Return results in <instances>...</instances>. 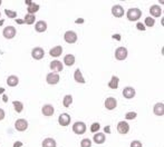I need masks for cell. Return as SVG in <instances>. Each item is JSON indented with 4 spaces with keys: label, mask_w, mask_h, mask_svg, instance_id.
Here are the masks:
<instances>
[{
    "label": "cell",
    "mask_w": 164,
    "mask_h": 147,
    "mask_svg": "<svg viewBox=\"0 0 164 147\" xmlns=\"http://www.w3.org/2000/svg\"><path fill=\"white\" fill-rule=\"evenodd\" d=\"M12 105H14V108H15V110L17 111V113H21L22 109H24V105H22L21 102L15 100V102L12 103Z\"/></svg>",
    "instance_id": "29"
},
{
    "label": "cell",
    "mask_w": 164,
    "mask_h": 147,
    "mask_svg": "<svg viewBox=\"0 0 164 147\" xmlns=\"http://www.w3.org/2000/svg\"><path fill=\"white\" fill-rule=\"evenodd\" d=\"M153 111L156 116H163L164 115V104L163 103L155 104V106H154V108H153Z\"/></svg>",
    "instance_id": "19"
},
{
    "label": "cell",
    "mask_w": 164,
    "mask_h": 147,
    "mask_svg": "<svg viewBox=\"0 0 164 147\" xmlns=\"http://www.w3.org/2000/svg\"><path fill=\"white\" fill-rule=\"evenodd\" d=\"M38 10H39V5L35 4V2H33L30 6H28V7H27V12H28L29 15H34V14H36Z\"/></svg>",
    "instance_id": "26"
},
{
    "label": "cell",
    "mask_w": 164,
    "mask_h": 147,
    "mask_svg": "<svg viewBox=\"0 0 164 147\" xmlns=\"http://www.w3.org/2000/svg\"><path fill=\"white\" fill-rule=\"evenodd\" d=\"M117 106V102L115 98H113V97H108V98H106L105 100V107L106 109L108 110H113L115 109Z\"/></svg>",
    "instance_id": "13"
},
{
    "label": "cell",
    "mask_w": 164,
    "mask_h": 147,
    "mask_svg": "<svg viewBox=\"0 0 164 147\" xmlns=\"http://www.w3.org/2000/svg\"><path fill=\"white\" fill-rule=\"evenodd\" d=\"M58 123H59V125L63 126V127L68 126L70 124V116L68 114H66V113H63V114L59 115Z\"/></svg>",
    "instance_id": "9"
},
{
    "label": "cell",
    "mask_w": 164,
    "mask_h": 147,
    "mask_svg": "<svg viewBox=\"0 0 164 147\" xmlns=\"http://www.w3.org/2000/svg\"><path fill=\"white\" fill-rule=\"evenodd\" d=\"M93 139H94V142L96 144H104L106 140V137L105 135L103 134V133H95L94 137H93Z\"/></svg>",
    "instance_id": "20"
},
{
    "label": "cell",
    "mask_w": 164,
    "mask_h": 147,
    "mask_svg": "<svg viewBox=\"0 0 164 147\" xmlns=\"http://www.w3.org/2000/svg\"><path fill=\"white\" fill-rule=\"evenodd\" d=\"M144 22H145L144 26H147V27H153L154 25H155V20H154V18H152V17H146Z\"/></svg>",
    "instance_id": "31"
},
{
    "label": "cell",
    "mask_w": 164,
    "mask_h": 147,
    "mask_svg": "<svg viewBox=\"0 0 164 147\" xmlns=\"http://www.w3.org/2000/svg\"><path fill=\"white\" fill-rule=\"evenodd\" d=\"M123 96L126 99H132L135 97V89L133 87H125L123 89Z\"/></svg>",
    "instance_id": "14"
},
{
    "label": "cell",
    "mask_w": 164,
    "mask_h": 147,
    "mask_svg": "<svg viewBox=\"0 0 164 147\" xmlns=\"http://www.w3.org/2000/svg\"><path fill=\"white\" fill-rule=\"evenodd\" d=\"M64 64H65L66 66H73L74 64H75V56L74 55H66L65 56V58H64Z\"/></svg>",
    "instance_id": "24"
},
{
    "label": "cell",
    "mask_w": 164,
    "mask_h": 147,
    "mask_svg": "<svg viewBox=\"0 0 164 147\" xmlns=\"http://www.w3.org/2000/svg\"><path fill=\"white\" fill-rule=\"evenodd\" d=\"M44 56H45V52L41 47H35L33 50H31V57H33L34 59H36V60L43 59Z\"/></svg>",
    "instance_id": "7"
},
{
    "label": "cell",
    "mask_w": 164,
    "mask_h": 147,
    "mask_svg": "<svg viewBox=\"0 0 164 147\" xmlns=\"http://www.w3.org/2000/svg\"><path fill=\"white\" fill-rule=\"evenodd\" d=\"M74 79H75V81H77L78 84H85V79L84 77H83L82 71H80L79 69L75 70V73H74Z\"/></svg>",
    "instance_id": "23"
},
{
    "label": "cell",
    "mask_w": 164,
    "mask_h": 147,
    "mask_svg": "<svg viewBox=\"0 0 164 147\" xmlns=\"http://www.w3.org/2000/svg\"><path fill=\"white\" fill-rule=\"evenodd\" d=\"M104 129H105L106 133H111V130H109V126H107V127L105 126V128H104Z\"/></svg>",
    "instance_id": "43"
},
{
    "label": "cell",
    "mask_w": 164,
    "mask_h": 147,
    "mask_svg": "<svg viewBox=\"0 0 164 147\" xmlns=\"http://www.w3.org/2000/svg\"><path fill=\"white\" fill-rule=\"evenodd\" d=\"M80 147H92V140L88 138H84L80 142Z\"/></svg>",
    "instance_id": "32"
},
{
    "label": "cell",
    "mask_w": 164,
    "mask_h": 147,
    "mask_svg": "<svg viewBox=\"0 0 164 147\" xmlns=\"http://www.w3.org/2000/svg\"><path fill=\"white\" fill-rule=\"evenodd\" d=\"M41 113H43V115H44V116H47V117H49V116H53V115H54L55 109H54V107L51 106V105L47 104V105L43 106V108H41Z\"/></svg>",
    "instance_id": "15"
},
{
    "label": "cell",
    "mask_w": 164,
    "mask_h": 147,
    "mask_svg": "<svg viewBox=\"0 0 164 147\" xmlns=\"http://www.w3.org/2000/svg\"><path fill=\"white\" fill-rule=\"evenodd\" d=\"M113 38H114V39H117L118 41L121 40V36H120V35H113Z\"/></svg>",
    "instance_id": "41"
},
{
    "label": "cell",
    "mask_w": 164,
    "mask_h": 147,
    "mask_svg": "<svg viewBox=\"0 0 164 147\" xmlns=\"http://www.w3.org/2000/svg\"><path fill=\"white\" fill-rule=\"evenodd\" d=\"M117 132L122 134V135H125L130 132V125L127 124V121H120L117 124Z\"/></svg>",
    "instance_id": "11"
},
{
    "label": "cell",
    "mask_w": 164,
    "mask_h": 147,
    "mask_svg": "<svg viewBox=\"0 0 164 147\" xmlns=\"http://www.w3.org/2000/svg\"><path fill=\"white\" fill-rule=\"evenodd\" d=\"M0 17H1V12H0Z\"/></svg>",
    "instance_id": "48"
},
{
    "label": "cell",
    "mask_w": 164,
    "mask_h": 147,
    "mask_svg": "<svg viewBox=\"0 0 164 147\" xmlns=\"http://www.w3.org/2000/svg\"><path fill=\"white\" fill-rule=\"evenodd\" d=\"M15 128L18 132H25L26 129L28 128V121L26 120V119H24V118L17 119L15 123Z\"/></svg>",
    "instance_id": "6"
},
{
    "label": "cell",
    "mask_w": 164,
    "mask_h": 147,
    "mask_svg": "<svg viewBox=\"0 0 164 147\" xmlns=\"http://www.w3.org/2000/svg\"><path fill=\"white\" fill-rule=\"evenodd\" d=\"M83 22H84V19L83 18H78L76 20V23H83Z\"/></svg>",
    "instance_id": "40"
},
{
    "label": "cell",
    "mask_w": 164,
    "mask_h": 147,
    "mask_svg": "<svg viewBox=\"0 0 164 147\" xmlns=\"http://www.w3.org/2000/svg\"><path fill=\"white\" fill-rule=\"evenodd\" d=\"M41 146L43 147H56V140L54 138H50V137H48L46 139H44L43 144H41Z\"/></svg>",
    "instance_id": "25"
},
{
    "label": "cell",
    "mask_w": 164,
    "mask_h": 147,
    "mask_svg": "<svg viewBox=\"0 0 164 147\" xmlns=\"http://www.w3.org/2000/svg\"><path fill=\"white\" fill-rule=\"evenodd\" d=\"M46 81H47V84H49V85L58 84L59 75H58V74H56V73H49V74H47V76H46Z\"/></svg>",
    "instance_id": "10"
},
{
    "label": "cell",
    "mask_w": 164,
    "mask_h": 147,
    "mask_svg": "<svg viewBox=\"0 0 164 147\" xmlns=\"http://www.w3.org/2000/svg\"><path fill=\"white\" fill-rule=\"evenodd\" d=\"M35 29H36L37 33H45L47 30V22L44 21V20H40V21L36 22Z\"/></svg>",
    "instance_id": "17"
},
{
    "label": "cell",
    "mask_w": 164,
    "mask_h": 147,
    "mask_svg": "<svg viewBox=\"0 0 164 147\" xmlns=\"http://www.w3.org/2000/svg\"><path fill=\"white\" fill-rule=\"evenodd\" d=\"M136 116H137V114H136L135 111H128V113H126V115H125V119H126V120H131V119L136 118Z\"/></svg>",
    "instance_id": "33"
},
{
    "label": "cell",
    "mask_w": 164,
    "mask_h": 147,
    "mask_svg": "<svg viewBox=\"0 0 164 147\" xmlns=\"http://www.w3.org/2000/svg\"><path fill=\"white\" fill-rule=\"evenodd\" d=\"M4 20H0V26H2V23H4Z\"/></svg>",
    "instance_id": "46"
},
{
    "label": "cell",
    "mask_w": 164,
    "mask_h": 147,
    "mask_svg": "<svg viewBox=\"0 0 164 147\" xmlns=\"http://www.w3.org/2000/svg\"><path fill=\"white\" fill-rule=\"evenodd\" d=\"M5 92V88H0V94H1V92Z\"/></svg>",
    "instance_id": "45"
},
{
    "label": "cell",
    "mask_w": 164,
    "mask_h": 147,
    "mask_svg": "<svg viewBox=\"0 0 164 147\" xmlns=\"http://www.w3.org/2000/svg\"><path fill=\"white\" fill-rule=\"evenodd\" d=\"M5 14L7 15L8 18H11V19H15L17 18V12L14 10H9V9H5Z\"/></svg>",
    "instance_id": "30"
},
{
    "label": "cell",
    "mask_w": 164,
    "mask_h": 147,
    "mask_svg": "<svg viewBox=\"0 0 164 147\" xmlns=\"http://www.w3.org/2000/svg\"><path fill=\"white\" fill-rule=\"evenodd\" d=\"M64 39L67 44H75L77 41V33L73 30H68L64 35Z\"/></svg>",
    "instance_id": "4"
},
{
    "label": "cell",
    "mask_w": 164,
    "mask_h": 147,
    "mask_svg": "<svg viewBox=\"0 0 164 147\" xmlns=\"http://www.w3.org/2000/svg\"><path fill=\"white\" fill-rule=\"evenodd\" d=\"M99 128H101V125H99V123H93L91 126V132L92 133H98Z\"/></svg>",
    "instance_id": "34"
},
{
    "label": "cell",
    "mask_w": 164,
    "mask_h": 147,
    "mask_svg": "<svg viewBox=\"0 0 164 147\" xmlns=\"http://www.w3.org/2000/svg\"><path fill=\"white\" fill-rule=\"evenodd\" d=\"M19 84V79L17 76H15V75H11V76H9L7 79V85L9 86V87H16L17 85Z\"/></svg>",
    "instance_id": "21"
},
{
    "label": "cell",
    "mask_w": 164,
    "mask_h": 147,
    "mask_svg": "<svg viewBox=\"0 0 164 147\" xmlns=\"http://www.w3.org/2000/svg\"><path fill=\"white\" fill-rule=\"evenodd\" d=\"M21 146H22L21 142H16V143L14 144V147H21Z\"/></svg>",
    "instance_id": "38"
},
{
    "label": "cell",
    "mask_w": 164,
    "mask_h": 147,
    "mask_svg": "<svg viewBox=\"0 0 164 147\" xmlns=\"http://www.w3.org/2000/svg\"><path fill=\"white\" fill-rule=\"evenodd\" d=\"M136 28H137L140 31H145V26H144V23H142V22H137V23H136Z\"/></svg>",
    "instance_id": "36"
},
{
    "label": "cell",
    "mask_w": 164,
    "mask_h": 147,
    "mask_svg": "<svg viewBox=\"0 0 164 147\" xmlns=\"http://www.w3.org/2000/svg\"><path fill=\"white\" fill-rule=\"evenodd\" d=\"M131 147H143V145L140 140H133L131 143Z\"/></svg>",
    "instance_id": "35"
},
{
    "label": "cell",
    "mask_w": 164,
    "mask_h": 147,
    "mask_svg": "<svg viewBox=\"0 0 164 147\" xmlns=\"http://www.w3.org/2000/svg\"><path fill=\"white\" fill-rule=\"evenodd\" d=\"M1 2H2V1H1V0H0V6H1Z\"/></svg>",
    "instance_id": "47"
},
{
    "label": "cell",
    "mask_w": 164,
    "mask_h": 147,
    "mask_svg": "<svg viewBox=\"0 0 164 147\" xmlns=\"http://www.w3.org/2000/svg\"><path fill=\"white\" fill-rule=\"evenodd\" d=\"M16 22H17L18 25H22V23H25L24 19H16Z\"/></svg>",
    "instance_id": "39"
},
{
    "label": "cell",
    "mask_w": 164,
    "mask_h": 147,
    "mask_svg": "<svg viewBox=\"0 0 164 147\" xmlns=\"http://www.w3.org/2000/svg\"><path fill=\"white\" fill-rule=\"evenodd\" d=\"M16 33H17V30H16V28L14 26L6 27L4 29V31H2V35H4V37L6 39H12L16 36Z\"/></svg>",
    "instance_id": "5"
},
{
    "label": "cell",
    "mask_w": 164,
    "mask_h": 147,
    "mask_svg": "<svg viewBox=\"0 0 164 147\" xmlns=\"http://www.w3.org/2000/svg\"><path fill=\"white\" fill-rule=\"evenodd\" d=\"M73 132L77 135H83L86 132V124L83 121H76L73 125Z\"/></svg>",
    "instance_id": "2"
},
{
    "label": "cell",
    "mask_w": 164,
    "mask_h": 147,
    "mask_svg": "<svg viewBox=\"0 0 164 147\" xmlns=\"http://www.w3.org/2000/svg\"><path fill=\"white\" fill-rule=\"evenodd\" d=\"M2 99H4V102H7V100H8V97H7L6 95H4V96H2Z\"/></svg>",
    "instance_id": "44"
},
{
    "label": "cell",
    "mask_w": 164,
    "mask_h": 147,
    "mask_svg": "<svg viewBox=\"0 0 164 147\" xmlns=\"http://www.w3.org/2000/svg\"><path fill=\"white\" fill-rule=\"evenodd\" d=\"M5 118V110L2 108H0V120H2Z\"/></svg>",
    "instance_id": "37"
},
{
    "label": "cell",
    "mask_w": 164,
    "mask_h": 147,
    "mask_svg": "<svg viewBox=\"0 0 164 147\" xmlns=\"http://www.w3.org/2000/svg\"><path fill=\"white\" fill-rule=\"evenodd\" d=\"M25 4H27V5H28V6H30V5L33 4V1H31V0H26V1H25Z\"/></svg>",
    "instance_id": "42"
},
{
    "label": "cell",
    "mask_w": 164,
    "mask_h": 147,
    "mask_svg": "<svg viewBox=\"0 0 164 147\" xmlns=\"http://www.w3.org/2000/svg\"><path fill=\"white\" fill-rule=\"evenodd\" d=\"M72 104H73V97H72V95H66L65 97H64V99H63V105H64V107L68 108Z\"/></svg>",
    "instance_id": "27"
},
{
    "label": "cell",
    "mask_w": 164,
    "mask_h": 147,
    "mask_svg": "<svg viewBox=\"0 0 164 147\" xmlns=\"http://www.w3.org/2000/svg\"><path fill=\"white\" fill-rule=\"evenodd\" d=\"M150 14H151V16H153V17H160L162 15V9H161L160 6L153 5L152 7L150 8Z\"/></svg>",
    "instance_id": "18"
},
{
    "label": "cell",
    "mask_w": 164,
    "mask_h": 147,
    "mask_svg": "<svg viewBox=\"0 0 164 147\" xmlns=\"http://www.w3.org/2000/svg\"><path fill=\"white\" fill-rule=\"evenodd\" d=\"M49 67H50V69L56 74L60 73V71H63V69H64V66H63L62 61H59V60H53L50 63V65H49Z\"/></svg>",
    "instance_id": "12"
},
{
    "label": "cell",
    "mask_w": 164,
    "mask_h": 147,
    "mask_svg": "<svg viewBox=\"0 0 164 147\" xmlns=\"http://www.w3.org/2000/svg\"><path fill=\"white\" fill-rule=\"evenodd\" d=\"M35 20H36V16L29 15V14H27V15L25 16V18H24V21H25V23H27V25H33L34 22H35Z\"/></svg>",
    "instance_id": "28"
},
{
    "label": "cell",
    "mask_w": 164,
    "mask_h": 147,
    "mask_svg": "<svg viewBox=\"0 0 164 147\" xmlns=\"http://www.w3.org/2000/svg\"><path fill=\"white\" fill-rule=\"evenodd\" d=\"M125 14L124 11V8L122 7L121 5H114L113 7H112V15L114 17H116V18H121V17H123Z\"/></svg>",
    "instance_id": "8"
},
{
    "label": "cell",
    "mask_w": 164,
    "mask_h": 147,
    "mask_svg": "<svg viewBox=\"0 0 164 147\" xmlns=\"http://www.w3.org/2000/svg\"><path fill=\"white\" fill-rule=\"evenodd\" d=\"M127 55L128 52L125 47H118L115 50V58L117 60H125V59L127 58Z\"/></svg>",
    "instance_id": "3"
},
{
    "label": "cell",
    "mask_w": 164,
    "mask_h": 147,
    "mask_svg": "<svg viewBox=\"0 0 164 147\" xmlns=\"http://www.w3.org/2000/svg\"><path fill=\"white\" fill-rule=\"evenodd\" d=\"M126 17L130 21H137L142 17V11L139 8H131L126 11Z\"/></svg>",
    "instance_id": "1"
},
{
    "label": "cell",
    "mask_w": 164,
    "mask_h": 147,
    "mask_svg": "<svg viewBox=\"0 0 164 147\" xmlns=\"http://www.w3.org/2000/svg\"><path fill=\"white\" fill-rule=\"evenodd\" d=\"M63 54V47L62 46H56V47H53L49 50V55L54 58H57L59 56H62Z\"/></svg>",
    "instance_id": "16"
},
{
    "label": "cell",
    "mask_w": 164,
    "mask_h": 147,
    "mask_svg": "<svg viewBox=\"0 0 164 147\" xmlns=\"http://www.w3.org/2000/svg\"><path fill=\"white\" fill-rule=\"evenodd\" d=\"M118 83H120V78L117 76H112L108 83V87L111 89H117L118 88Z\"/></svg>",
    "instance_id": "22"
}]
</instances>
